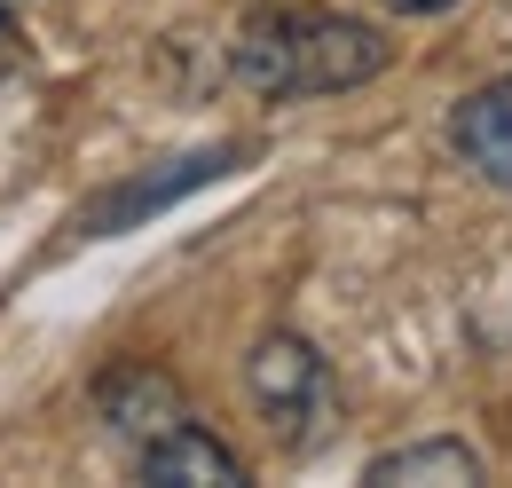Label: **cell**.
Returning a JSON list of instances; mask_svg holds the SVG:
<instances>
[{
	"label": "cell",
	"mask_w": 512,
	"mask_h": 488,
	"mask_svg": "<svg viewBox=\"0 0 512 488\" xmlns=\"http://www.w3.org/2000/svg\"><path fill=\"white\" fill-rule=\"evenodd\" d=\"M229 71L253 95H276V103L347 95V87L386 71V40L355 16H331V8H260L229 48Z\"/></svg>",
	"instance_id": "1"
},
{
	"label": "cell",
	"mask_w": 512,
	"mask_h": 488,
	"mask_svg": "<svg viewBox=\"0 0 512 488\" xmlns=\"http://www.w3.org/2000/svg\"><path fill=\"white\" fill-rule=\"evenodd\" d=\"M245 386H253V410L268 418L276 441H292V449L316 441V418L331 410V378H323V355L300 331H268L245 363Z\"/></svg>",
	"instance_id": "2"
},
{
	"label": "cell",
	"mask_w": 512,
	"mask_h": 488,
	"mask_svg": "<svg viewBox=\"0 0 512 488\" xmlns=\"http://www.w3.org/2000/svg\"><path fill=\"white\" fill-rule=\"evenodd\" d=\"M95 410H103V426L127 433V441H158V433L182 426V386L158 363H111L95 378Z\"/></svg>",
	"instance_id": "3"
},
{
	"label": "cell",
	"mask_w": 512,
	"mask_h": 488,
	"mask_svg": "<svg viewBox=\"0 0 512 488\" xmlns=\"http://www.w3.org/2000/svg\"><path fill=\"white\" fill-rule=\"evenodd\" d=\"M449 142H457V158H465L481 182L512 189V79L473 87V95L449 111Z\"/></svg>",
	"instance_id": "4"
},
{
	"label": "cell",
	"mask_w": 512,
	"mask_h": 488,
	"mask_svg": "<svg viewBox=\"0 0 512 488\" xmlns=\"http://www.w3.org/2000/svg\"><path fill=\"white\" fill-rule=\"evenodd\" d=\"M142 481H166V488H237L245 481V465H237V449L221 441V433L205 426H182L158 433V441H142Z\"/></svg>",
	"instance_id": "5"
},
{
	"label": "cell",
	"mask_w": 512,
	"mask_h": 488,
	"mask_svg": "<svg viewBox=\"0 0 512 488\" xmlns=\"http://www.w3.org/2000/svg\"><path fill=\"white\" fill-rule=\"evenodd\" d=\"M229 166V150H213V158H182V174H158V182H127L119 197H103L95 213H87V237H119L134 213H158V205H174L182 189H197V182H213Z\"/></svg>",
	"instance_id": "6"
},
{
	"label": "cell",
	"mask_w": 512,
	"mask_h": 488,
	"mask_svg": "<svg viewBox=\"0 0 512 488\" xmlns=\"http://www.w3.org/2000/svg\"><path fill=\"white\" fill-rule=\"evenodd\" d=\"M371 488H402V481H434V488H465L481 481V457L465 449V441H410V449H386L371 457Z\"/></svg>",
	"instance_id": "7"
},
{
	"label": "cell",
	"mask_w": 512,
	"mask_h": 488,
	"mask_svg": "<svg viewBox=\"0 0 512 488\" xmlns=\"http://www.w3.org/2000/svg\"><path fill=\"white\" fill-rule=\"evenodd\" d=\"M394 16H442V8H457V0H386Z\"/></svg>",
	"instance_id": "8"
}]
</instances>
